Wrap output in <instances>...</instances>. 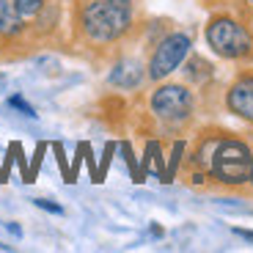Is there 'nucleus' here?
Wrapping results in <instances>:
<instances>
[{
  "instance_id": "3",
  "label": "nucleus",
  "mask_w": 253,
  "mask_h": 253,
  "mask_svg": "<svg viewBox=\"0 0 253 253\" xmlns=\"http://www.w3.org/2000/svg\"><path fill=\"white\" fill-rule=\"evenodd\" d=\"M207 44L217 52L220 58L237 61V58L251 55L253 50V36L245 31V25H240L231 17H215L207 25Z\"/></svg>"
},
{
  "instance_id": "2",
  "label": "nucleus",
  "mask_w": 253,
  "mask_h": 253,
  "mask_svg": "<svg viewBox=\"0 0 253 253\" xmlns=\"http://www.w3.org/2000/svg\"><path fill=\"white\" fill-rule=\"evenodd\" d=\"M209 171L223 184H245L253 173V152L242 140H217L209 154Z\"/></svg>"
},
{
  "instance_id": "10",
  "label": "nucleus",
  "mask_w": 253,
  "mask_h": 253,
  "mask_svg": "<svg viewBox=\"0 0 253 253\" xmlns=\"http://www.w3.org/2000/svg\"><path fill=\"white\" fill-rule=\"evenodd\" d=\"M36 207L47 209V212H52V215H63V207H61V204H52V201H47V198H36Z\"/></svg>"
},
{
  "instance_id": "11",
  "label": "nucleus",
  "mask_w": 253,
  "mask_h": 253,
  "mask_svg": "<svg viewBox=\"0 0 253 253\" xmlns=\"http://www.w3.org/2000/svg\"><path fill=\"white\" fill-rule=\"evenodd\" d=\"M234 234H240L242 240H251L253 242V231H248V228H234Z\"/></svg>"
},
{
  "instance_id": "4",
  "label": "nucleus",
  "mask_w": 253,
  "mask_h": 253,
  "mask_svg": "<svg viewBox=\"0 0 253 253\" xmlns=\"http://www.w3.org/2000/svg\"><path fill=\"white\" fill-rule=\"evenodd\" d=\"M190 55V36L187 33H171L157 44V50L152 52L149 61V77L152 80H163L171 72H176L182 66V61Z\"/></svg>"
},
{
  "instance_id": "13",
  "label": "nucleus",
  "mask_w": 253,
  "mask_h": 253,
  "mask_svg": "<svg viewBox=\"0 0 253 253\" xmlns=\"http://www.w3.org/2000/svg\"><path fill=\"white\" fill-rule=\"evenodd\" d=\"M248 3H251V6H253V0H248Z\"/></svg>"
},
{
  "instance_id": "12",
  "label": "nucleus",
  "mask_w": 253,
  "mask_h": 253,
  "mask_svg": "<svg viewBox=\"0 0 253 253\" xmlns=\"http://www.w3.org/2000/svg\"><path fill=\"white\" fill-rule=\"evenodd\" d=\"M8 6H11V3H8V0H0V17H3V14L8 11Z\"/></svg>"
},
{
  "instance_id": "8",
  "label": "nucleus",
  "mask_w": 253,
  "mask_h": 253,
  "mask_svg": "<svg viewBox=\"0 0 253 253\" xmlns=\"http://www.w3.org/2000/svg\"><path fill=\"white\" fill-rule=\"evenodd\" d=\"M11 3L22 17H36L42 11V6H44V0H11Z\"/></svg>"
},
{
  "instance_id": "9",
  "label": "nucleus",
  "mask_w": 253,
  "mask_h": 253,
  "mask_svg": "<svg viewBox=\"0 0 253 253\" xmlns=\"http://www.w3.org/2000/svg\"><path fill=\"white\" fill-rule=\"evenodd\" d=\"M8 105H11L14 110H19V113H22V116H28V119H36V110H33L31 105H28V102L22 99V96H19V94L8 96Z\"/></svg>"
},
{
  "instance_id": "5",
  "label": "nucleus",
  "mask_w": 253,
  "mask_h": 253,
  "mask_svg": "<svg viewBox=\"0 0 253 253\" xmlns=\"http://www.w3.org/2000/svg\"><path fill=\"white\" fill-rule=\"evenodd\" d=\"M190 110H193V94L184 85H163L152 96V113L168 124L184 121Z\"/></svg>"
},
{
  "instance_id": "1",
  "label": "nucleus",
  "mask_w": 253,
  "mask_h": 253,
  "mask_svg": "<svg viewBox=\"0 0 253 253\" xmlns=\"http://www.w3.org/2000/svg\"><path fill=\"white\" fill-rule=\"evenodd\" d=\"M129 25H132L129 0H94L80 14V28L94 44H110L124 36Z\"/></svg>"
},
{
  "instance_id": "6",
  "label": "nucleus",
  "mask_w": 253,
  "mask_h": 253,
  "mask_svg": "<svg viewBox=\"0 0 253 253\" xmlns=\"http://www.w3.org/2000/svg\"><path fill=\"white\" fill-rule=\"evenodd\" d=\"M226 105L231 113H237L240 119L253 121V75H242L240 80L228 88Z\"/></svg>"
},
{
  "instance_id": "7",
  "label": "nucleus",
  "mask_w": 253,
  "mask_h": 253,
  "mask_svg": "<svg viewBox=\"0 0 253 253\" xmlns=\"http://www.w3.org/2000/svg\"><path fill=\"white\" fill-rule=\"evenodd\" d=\"M110 83L119 88H138L143 83V66L138 61H121L116 63V69L110 72Z\"/></svg>"
}]
</instances>
